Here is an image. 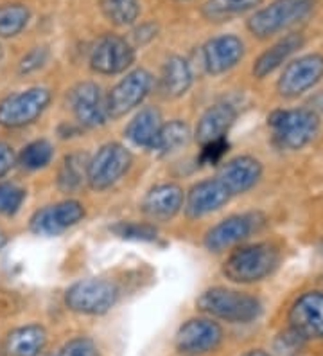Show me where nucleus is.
<instances>
[{"instance_id": "obj_5", "label": "nucleus", "mask_w": 323, "mask_h": 356, "mask_svg": "<svg viewBox=\"0 0 323 356\" xmlns=\"http://www.w3.org/2000/svg\"><path fill=\"white\" fill-rule=\"evenodd\" d=\"M119 300V288L108 279H83L65 293V305L79 315H104Z\"/></svg>"}, {"instance_id": "obj_2", "label": "nucleus", "mask_w": 323, "mask_h": 356, "mask_svg": "<svg viewBox=\"0 0 323 356\" xmlns=\"http://www.w3.org/2000/svg\"><path fill=\"white\" fill-rule=\"evenodd\" d=\"M196 306L199 312L232 324L254 322L263 312V305L257 297L223 286L208 288L203 291L196 300Z\"/></svg>"}, {"instance_id": "obj_3", "label": "nucleus", "mask_w": 323, "mask_h": 356, "mask_svg": "<svg viewBox=\"0 0 323 356\" xmlns=\"http://www.w3.org/2000/svg\"><path fill=\"white\" fill-rule=\"evenodd\" d=\"M273 139L282 149L297 152L315 139L320 130V118L313 110H275L267 118Z\"/></svg>"}, {"instance_id": "obj_31", "label": "nucleus", "mask_w": 323, "mask_h": 356, "mask_svg": "<svg viewBox=\"0 0 323 356\" xmlns=\"http://www.w3.org/2000/svg\"><path fill=\"white\" fill-rule=\"evenodd\" d=\"M112 230L121 238L135 239V241H155L158 234L155 227L140 222H121L113 225Z\"/></svg>"}, {"instance_id": "obj_19", "label": "nucleus", "mask_w": 323, "mask_h": 356, "mask_svg": "<svg viewBox=\"0 0 323 356\" xmlns=\"http://www.w3.org/2000/svg\"><path fill=\"white\" fill-rule=\"evenodd\" d=\"M185 195L176 184H160L147 191L142 200V211L151 220L167 222L180 213L183 207Z\"/></svg>"}, {"instance_id": "obj_20", "label": "nucleus", "mask_w": 323, "mask_h": 356, "mask_svg": "<svg viewBox=\"0 0 323 356\" xmlns=\"http://www.w3.org/2000/svg\"><path fill=\"white\" fill-rule=\"evenodd\" d=\"M237 119V110L230 103H215L208 106L199 118L196 127V140L207 144L212 140L224 139Z\"/></svg>"}, {"instance_id": "obj_18", "label": "nucleus", "mask_w": 323, "mask_h": 356, "mask_svg": "<svg viewBox=\"0 0 323 356\" xmlns=\"http://www.w3.org/2000/svg\"><path fill=\"white\" fill-rule=\"evenodd\" d=\"M255 230V216L233 214L212 227L205 236V247L210 252H223L246 239Z\"/></svg>"}, {"instance_id": "obj_22", "label": "nucleus", "mask_w": 323, "mask_h": 356, "mask_svg": "<svg viewBox=\"0 0 323 356\" xmlns=\"http://www.w3.org/2000/svg\"><path fill=\"white\" fill-rule=\"evenodd\" d=\"M47 343V331L40 324H27L13 330L6 339L8 356H40Z\"/></svg>"}, {"instance_id": "obj_4", "label": "nucleus", "mask_w": 323, "mask_h": 356, "mask_svg": "<svg viewBox=\"0 0 323 356\" xmlns=\"http://www.w3.org/2000/svg\"><path fill=\"white\" fill-rule=\"evenodd\" d=\"M315 0H273L270 6L257 9L246 22L255 38H270L300 22L310 13Z\"/></svg>"}, {"instance_id": "obj_26", "label": "nucleus", "mask_w": 323, "mask_h": 356, "mask_svg": "<svg viewBox=\"0 0 323 356\" xmlns=\"http://www.w3.org/2000/svg\"><path fill=\"white\" fill-rule=\"evenodd\" d=\"M86 168H88V159L85 153H72L65 156L63 164L58 173V186L61 191H76L78 187L86 180Z\"/></svg>"}, {"instance_id": "obj_14", "label": "nucleus", "mask_w": 323, "mask_h": 356, "mask_svg": "<svg viewBox=\"0 0 323 356\" xmlns=\"http://www.w3.org/2000/svg\"><path fill=\"white\" fill-rule=\"evenodd\" d=\"M223 342V330L217 322L208 318H190L178 330L174 346L180 353L198 355L214 351Z\"/></svg>"}, {"instance_id": "obj_10", "label": "nucleus", "mask_w": 323, "mask_h": 356, "mask_svg": "<svg viewBox=\"0 0 323 356\" xmlns=\"http://www.w3.org/2000/svg\"><path fill=\"white\" fill-rule=\"evenodd\" d=\"M323 78L322 54H306L291 61L276 81V90L282 97H298L313 88Z\"/></svg>"}, {"instance_id": "obj_35", "label": "nucleus", "mask_w": 323, "mask_h": 356, "mask_svg": "<svg viewBox=\"0 0 323 356\" xmlns=\"http://www.w3.org/2000/svg\"><path fill=\"white\" fill-rule=\"evenodd\" d=\"M226 149H229V140H226V137L203 144L199 161H201V164H217L223 159L224 153H226Z\"/></svg>"}, {"instance_id": "obj_37", "label": "nucleus", "mask_w": 323, "mask_h": 356, "mask_svg": "<svg viewBox=\"0 0 323 356\" xmlns=\"http://www.w3.org/2000/svg\"><path fill=\"white\" fill-rule=\"evenodd\" d=\"M242 356H270V355H267L266 351H263V349H254V351L245 353V355H242Z\"/></svg>"}, {"instance_id": "obj_28", "label": "nucleus", "mask_w": 323, "mask_h": 356, "mask_svg": "<svg viewBox=\"0 0 323 356\" xmlns=\"http://www.w3.org/2000/svg\"><path fill=\"white\" fill-rule=\"evenodd\" d=\"M31 11L24 4L0 6V38H13L20 35L29 24Z\"/></svg>"}, {"instance_id": "obj_16", "label": "nucleus", "mask_w": 323, "mask_h": 356, "mask_svg": "<svg viewBox=\"0 0 323 356\" xmlns=\"http://www.w3.org/2000/svg\"><path fill=\"white\" fill-rule=\"evenodd\" d=\"M230 198H232V195L217 178L201 180V182L194 184L190 187L185 200V214L192 220L207 216V214L214 213V211L229 204Z\"/></svg>"}, {"instance_id": "obj_34", "label": "nucleus", "mask_w": 323, "mask_h": 356, "mask_svg": "<svg viewBox=\"0 0 323 356\" xmlns=\"http://www.w3.org/2000/svg\"><path fill=\"white\" fill-rule=\"evenodd\" d=\"M49 60V47L45 45H38V47L31 49L26 56L22 58L20 63H18V72L20 74H29V72H35L40 67H43Z\"/></svg>"}, {"instance_id": "obj_25", "label": "nucleus", "mask_w": 323, "mask_h": 356, "mask_svg": "<svg viewBox=\"0 0 323 356\" xmlns=\"http://www.w3.org/2000/svg\"><path fill=\"white\" fill-rule=\"evenodd\" d=\"M189 139H190L189 124L180 121V119H174V121H169L165 122V124H162L153 149L160 152L162 155H167V153L176 152V149H180L181 146H185V144L189 143Z\"/></svg>"}, {"instance_id": "obj_29", "label": "nucleus", "mask_w": 323, "mask_h": 356, "mask_svg": "<svg viewBox=\"0 0 323 356\" xmlns=\"http://www.w3.org/2000/svg\"><path fill=\"white\" fill-rule=\"evenodd\" d=\"M263 0H208L207 4L203 6V15L208 20L221 22L224 18L233 17V15L245 13L248 9H254Z\"/></svg>"}, {"instance_id": "obj_39", "label": "nucleus", "mask_w": 323, "mask_h": 356, "mask_svg": "<svg viewBox=\"0 0 323 356\" xmlns=\"http://www.w3.org/2000/svg\"><path fill=\"white\" fill-rule=\"evenodd\" d=\"M0 60H2V47H0Z\"/></svg>"}, {"instance_id": "obj_8", "label": "nucleus", "mask_w": 323, "mask_h": 356, "mask_svg": "<svg viewBox=\"0 0 323 356\" xmlns=\"http://www.w3.org/2000/svg\"><path fill=\"white\" fill-rule=\"evenodd\" d=\"M151 87H153V76L146 69H137L128 72L108 94V118H124L126 113L137 108L138 104L146 99Z\"/></svg>"}, {"instance_id": "obj_1", "label": "nucleus", "mask_w": 323, "mask_h": 356, "mask_svg": "<svg viewBox=\"0 0 323 356\" xmlns=\"http://www.w3.org/2000/svg\"><path fill=\"white\" fill-rule=\"evenodd\" d=\"M279 248L272 243H254L233 250L223 265L224 277L239 284L258 282L279 266Z\"/></svg>"}, {"instance_id": "obj_36", "label": "nucleus", "mask_w": 323, "mask_h": 356, "mask_svg": "<svg viewBox=\"0 0 323 356\" xmlns=\"http://www.w3.org/2000/svg\"><path fill=\"white\" fill-rule=\"evenodd\" d=\"M15 162H17V155H15L13 148L8 143L0 140V178L13 170Z\"/></svg>"}, {"instance_id": "obj_32", "label": "nucleus", "mask_w": 323, "mask_h": 356, "mask_svg": "<svg viewBox=\"0 0 323 356\" xmlns=\"http://www.w3.org/2000/svg\"><path fill=\"white\" fill-rule=\"evenodd\" d=\"M26 200V191L13 184H0V213L13 216Z\"/></svg>"}, {"instance_id": "obj_13", "label": "nucleus", "mask_w": 323, "mask_h": 356, "mask_svg": "<svg viewBox=\"0 0 323 356\" xmlns=\"http://www.w3.org/2000/svg\"><path fill=\"white\" fill-rule=\"evenodd\" d=\"M70 108L76 121L85 128L103 127L108 119L106 99L97 83H79L70 92Z\"/></svg>"}, {"instance_id": "obj_7", "label": "nucleus", "mask_w": 323, "mask_h": 356, "mask_svg": "<svg viewBox=\"0 0 323 356\" xmlns=\"http://www.w3.org/2000/svg\"><path fill=\"white\" fill-rule=\"evenodd\" d=\"M51 90L45 87H33L17 92L0 101V127L24 128L45 112L51 103Z\"/></svg>"}, {"instance_id": "obj_6", "label": "nucleus", "mask_w": 323, "mask_h": 356, "mask_svg": "<svg viewBox=\"0 0 323 356\" xmlns=\"http://www.w3.org/2000/svg\"><path fill=\"white\" fill-rule=\"evenodd\" d=\"M133 156L119 143H108L97 149L88 161L86 168V182L95 191H104L112 187L128 173Z\"/></svg>"}, {"instance_id": "obj_9", "label": "nucleus", "mask_w": 323, "mask_h": 356, "mask_svg": "<svg viewBox=\"0 0 323 356\" xmlns=\"http://www.w3.org/2000/svg\"><path fill=\"white\" fill-rule=\"evenodd\" d=\"M135 61V51L126 38L119 35H104L90 51V67L97 74L113 76L124 72Z\"/></svg>"}, {"instance_id": "obj_23", "label": "nucleus", "mask_w": 323, "mask_h": 356, "mask_svg": "<svg viewBox=\"0 0 323 356\" xmlns=\"http://www.w3.org/2000/svg\"><path fill=\"white\" fill-rule=\"evenodd\" d=\"M162 124H164V122H162V115H160L158 110L153 108V106H147V108L140 110V112L129 121L124 134L135 146L153 149Z\"/></svg>"}, {"instance_id": "obj_24", "label": "nucleus", "mask_w": 323, "mask_h": 356, "mask_svg": "<svg viewBox=\"0 0 323 356\" xmlns=\"http://www.w3.org/2000/svg\"><path fill=\"white\" fill-rule=\"evenodd\" d=\"M192 85V70L185 58L171 56L164 63L162 78H160V90L167 99L181 97Z\"/></svg>"}, {"instance_id": "obj_21", "label": "nucleus", "mask_w": 323, "mask_h": 356, "mask_svg": "<svg viewBox=\"0 0 323 356\" xmlns=\"http://www.w3.org/2000/svg\"><path fill=\"white\" fill-rule=\"evenodd\" d=\"M304 45V36L300 33H291V35H285L284 38H280L276 44H273L272 47L264 51L260 56L257 58L254 65V76L258 79L266 78L272 72H275L285 60H288L291 54L298 51V49Z\"/></svg>"}, {"instance_id": "obj_33", "label": "nucleus", "mask_w": 323, "mask_h": 356, "mask_svg": "<svg viewBox=\"0 0 323 356\" xmlns=\"http://www.w3.org/2000/svg\"><path fill=\"white\" fill-rule=\"evenodd\" d=\"M54 356H99V349L94 340L78 337V339L69 340Z\"/></svg>"}, {"instance_id": "obj_30", "label": "nucleus", "mask_w": 323, "mask_h": 356, "mask_svg": "<svg viewBox=\"0 0 323 356\" xmlns=\"http://www.w3.org/2000/svg\"><path fill=\"white\" fill-rule=\"evenodd\" d=\"M52 155H54L52 144L45 139H38L27 144L26 148L22 149L18 159L26 170H42V168L51 164Z\"/></svg>"}, {"instance_id": "obj_11", "label": "nucleus", "mask_w": 323, "mask_h": 356, "mask_svg": "<svg viewBox=\"0 0 323 356\" xmlns=\"http://www.w3.org/2000/svg\"><path fill=\"white\" fill-rule=\"evenodd\" d=\"M289 326L304 340L323 339V293L306 291L289 309Z\"/></svg>"}, {"instance_id": "obj_12", "label": "nucleus", "mask_w": 323, "mask_h": 356, "mask_svg": "<svg viewBox=\"0 0 323 356\" xmlns=\"http://www.w3.org/2000/svg\"><path fill=\"white\" fill-rule=\"evenodd\" d=\"M85 218V207L78 200H65L60 204L40 209L31 218V230L38 236H58Z\"/></svg>"}, {"instance_id": "obj_40", "label": "nucleus", "mask_w": 323, "mask_h": 356, "mask_svg": "<svg viewBox=\"0 0 323 356\" xmlns=\"http://www.w3.org/2000/svg\"><path fill=\"white\" fill-rule=\"evenodd\" d=\"M0 356H2V355H0Z\"/></svg>"}, {"instance_id": "obj_15", "label": "nucleus", "mask_w": 323, "mask_h": 356, "mask_svg": "<svg viewBox=\"0 0 323 356\" xmlns=\"http://www.w3.org/2000/svg\"><path fill=\"white\" fill-rule=\"evenodd\" d=\"M245 56V44L235 35H220L203 45V63L208 74H223Z\"/></svg>"}, {"instance_id": "obj_27", "label": "nucleus", "mask_w": 323, "mask_h": 356, "mask_svg": "<svg viewBox=\"0 0 323 356\" xmlns=\"http://www.w3.org/2000/svg\"><path fill=\"white\" fill-rule=\"evenodd\" d=\"M99 6L108 22L119 27L131 26L140 15L138 0H99Z\"/></svg>"}, {"instance_id": "obj_17", "label": "nucleus", "mask_w": 323, "mask_h": 356, "mask_svg": "<svg viewBox=\"0 0 323 356\" xmlns=\"http://www.w3.org/2000/svg\"><path fill=\"white\" fill-rule=\"evenodd\" d=\"M260 177H263V164L255 156L241 155L226 162L215 178L233 196L250 191L251 187L257 186Z\"/></svg>"}, {"instance_id": "obj_38", "label": "nucleus", "mask_w": 323, "mask_h": 356, "mask_svg": "<svg viewBox=\"0 0 323 356\" xmlns=\"http://www.w3.org/2000/svg\"><path fill=\"white\" fill-rule=\"evenodd\" d=\"M6 241H8V238H6V234L0 230V250H2V247L6 245Z\"/></svg>"}]
</instances>
